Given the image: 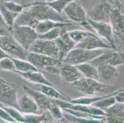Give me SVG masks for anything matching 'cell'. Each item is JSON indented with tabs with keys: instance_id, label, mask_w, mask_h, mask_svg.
<instances>
[{
	"instance_id": "obj_1",
	"label": "cell",
	"mask_w": 124,
	"mask_h": 123,
	"mask_svg": "<svg viewBox=\"0 0 124 123\" xmlns=\"http://www.w3.org/2000/svg\"><path fill=\"white\" fill-rule=\"evenodd\" d=\"M25 7L27 9L20 14L14 25L31 27L36 22L46 20L73 23L64 14L57 12L44 2H33Z\"/></svg>"
},
{
	"instance_id": "obj_2",
	"label": "cell",
	"mask_w": 124,
	"mask_h": 123,
	"mask_svg": "<svg viewBox=\"0 0 124 123\" xmlns=\"http://www.w3.org/2000/svg\"><path fill=\"white\" fill-rule=\"evenodd\" d=\"M71 86L88 96H101L109 94L114 91L112 86L100 81L82 77Z\"/></svg>"
},
{
	"instance_id": "obj_3",
	"label": "cell",
	"mask_w": 124,
	"mask_h": 123,
	"mask_svg": "<svg viewBox=\"0 0 124 123\" xmlns=\"http://www.w3.org/2000/svg\"><path fill=\"white\" fill-rule=\"evenodd\" d=\"M26 60L42 73L49 72L54 74H58L59 66L62 64L57 58L29 52H28L26 57Z\"/></svg>"
},
{
	"instance_id": "obj_4",
	"label": "cell",
	"mask_w": 124,
	"mask_h": 123,
	"mask_svg": "<svg viewBox=\"0 0 124 123\" xmlns=\"http://www.w3.org/2000/svg\"><path fill=\"white\" fill-rule=\"evenodd\" d=\"M105 49L86 50L74 47L63 59L62 64L77 66L85 63L90 62L96 57L101 56Z\"/></svg>"
},
{
	"instance_id": "obj_5",
	"label": "cell",
	"mask_w": 124,
	"mask_h": 123,
	"mask_svg": "<svg viewBox=\"0 0 124 123\" xmlns=\"http://www.w3.org/2000/svg\"><path fill=\"white\" fill-rule=\"evenodd\" d=\"M62 13L70 21L78 25L82 26L87 31L96 35L92 27L88 22L86 11L77 1L72 2L66 6L63 9Z\"/></svg>"
},
{
	"instance_id": "obj_6",
	"label": "cell",
	"mask_w": 124,
	"mask_h": 123,
	"mask_svg": "<svg viewBox=\"0 0 124 123\" xmlns=\"http://www.w3.org/2000/svg\"><path fill=\"white\" fill-rule=\"evenodd\" d=\"M11 35L16 41L27 51L38 38V35L34 29L27 25H14Z\"/></svg>"
},
{
	"instance_id": "obj_7",
	"label": "cell",
	"mask_w": 124,
	"mask_h": 123,
	"mask_svg": "<svg viewBox=\"0 0 124 123\" xmlns=\"http://www.w3.org/2000/svg\"><path fill=\"white\" fill-rule=\"evenodd\" d=\"M18 90L17 85L0 78V103L6 107H12L19 109Z\"/></svg>"
},
{
	"instance_id": "obj_8",
	"label": "cell",
	"mask_w": 124,
	"mask_h": 123,
	"mask_svg": "<svg viewBox=\"0 0 124 123\" xmlns=\"http://www.w3.org/2000/svg\"><path fill=\"white\" fill-rule=\"evenodd\" d=\"M0 48L11 58L26 60L28 51L23 49L16 41L12 35H0Z\"/></svg>"
},
{
	"instance_id": "obj_9",
	"label": "cell",
	"mask_w": 124,
	"mask_h": 123,
	"mask_svg": "<svg viewBox=\"0 0 124 123\" xmlns=\"http://www.w3.org/2000/svg\"><path fill=\"white\" fill-rule=\"evenodd\" d=\"M27 51L57 59L59 57L58 49L54 41L45 40L38 38L30 46Z\"/></svg>"
},
{
	"instance_id": "obj_10",
	"label": "cell",
	"mask_w": 124,
	"mask_h": 123,
	"mask_svg": "<svg viewBox=\"0 0 124 123\" xmlns=\"http://www.w3.org/2000/svg\"><path fill=\"white\" fill-rule=\"evenodd\" d=\"M88 22L91 25L96 35L110 45L114 50L119 51L115 43L114 33L110 23L102 22H96L88 19Z\"/></svg>"
},
{
	"instance_id": "obj_11",
	"label": "cell",
	"mask_w": 124,
	"mask_h": 123,
	"mask_svg": "<svg viewBox=\"0 0 124 123\" xmlns=\"http://www.w3.org/2000/svg\"><path fill=\"white\" fill-rule=\"evenodd\" d=\"M90 63L96 67L100 65H109L117 67L124 65V54L114 49H108V51H104L101 56L94 58Z\"/></svg>"
},
{
	"instance_id": "obj_12",
	"label": "cell",
	"mask_w": 124,
	"mask_h": 123,
	"mask_svg": "<svg viewBox=\"0 0 124 123\" xmlns=\"http://www.w3.org/2000/svg\"><path fill=\"white\" fill-rule=\"evenodd\" d=\"M114 6L107 1H103L93 7L87 14L88 19L96 22L109 23L110 14Z\"/></svg>"
},
{
	"instance_id": "obj_13",
	"label": "cell",
	"mask_w": 124,
	"mask_h": 123,
	"mask_svg": "<svg viewBox=\"0 0 124 123\" xmlns=\"http://www.w3.org/2000/svg\"><path fill=\"white\" fill-rule=\"evenodd\" d=\"M64 85H72L83 77L76 66L61 64L59 66V73Z\"/></svg>"
},
{
	"instance_id": "obj_14",
	"label": "cell",
	"mask_w": 124,
	"mask_h": 123,
	"mask_svg": "<svg viewBox=\"0 0 124 123\" xmlns=\"http://www.w3.org/2000/svg\"><path fill=\"white\" fill-rule=\"evenodd\" d=\"M109 23L112 27L114 35H116L122 42H124V12L121 9L117 7H114L110 14Z\"/></svg>"
},
{
	"instance_id": "obj_15",
	"label": "cell",
	"mask_w": 124,
	"mask_h": 123,
	"mask_svg": "<svg viewBox=\"0 0 124 123\" xmlns=\"http://www.w3.org/2000/svg\"><path fill=\"white\" fill-rule=\"evenodd\" d=\"M75 47L86 50L96 49H114L109 44L95 34H91L82 41L77 44Z\"/></svg>"
},
{
	"instance_id": "obj_16",
	"label": "cell",
	"mask_w": 124,
	"mask_h": 123,
	"mask_svg": "<svg viewBox=\"0 0 124 123\" xmlns=\"http://www.w3.org/2000/svg\"><path fill=\"white\" fill-rule=\"evenodd\" d=\"M58 49V59L62 62L69 52L75 47L76 43L69 36L67 31L62 33L57 39L54 40Z\"/></svg>"
},
{
	"instance_id": "obj_17",
	"label": "cell",
	"mask_w": 124,
	"mask_h": 123,
	"mask_svg": "<svg viewBox=\"0 0 124 123\" xmlns=\"http://www.w3.org/2000/svg\"><path fill=\"white\" fill-rule=\"evenodd\" d=\"M23 89L25 93L29 94L30 96L33 98L38 107L50 110L52 107H53L56 105V103L54 99L48 97L40 91L33 89L31 88L27 87L26 85H23Z\"/></svg>"
},
{
	"instance_id": "obj_18",
	"label": "cell",
	"mask_w": 124,
	"mask_h": 123,
	"mask_svg": "<svg viewBox=\"0 0 124 123\" xmlns=\"http://www.w3.org/2000/svg\"><path fill=\"white\" fill-rule=\"evenodd\" d=\"M71 26L79 25L74 23H65V22H57V21H53L51 20H46L36 22L31 26V27L34 29L38 35H43L55 28H57V27L67 28Z\"/></svg>"
},
{
	"instance_id": "obj_19",
	"label": "cell",
	"mask_w": 124,
	"mask_h": 123,
	"mask_svg": "<svg viewBox=\"0 0 124 123\" xmlns=\"http://www.w3.org/2000/svg\"><path fill=\"white\" fill-rule=\"evenodd\" d=\"M98 72L100 81L103 83V81L109 80H116L119 75L118 67L109 65H100L96 66Z\"/></svg>"
},
{
	"instance_id": "obj_20",
	"label": "cell",
	"mask_w": 124,
	"mask_h": 123,
	"mask_svg": "<svg viewBox=\"0 0 124 123\" xmlns=\"http://www.w3.org/2000/svg\"><path fill=\"white\" fill-rule=\"evenodd\" d=\"M14 73L17 74L22 78L27 80L30 83H34L38 85H47L54 87V86L52 84L49 80L45 78L42 72H27V73L14 72Z\"/></svg>"
},
{
	"instance_id": "obj_21",
	"label": "cell",
	"mask_w": 124,
	"mask_h": 123,
	"mask_svg": "<svg viewBox=\"0 0 124 123\" xmlns=\"http://www.w3.org/2000/svg\"><path fill=\"white\" fill-rule=\"evenodd\" d=\"M19 109L25 113H35L38 110V106L33 99L25 93L18 99Z\"/></svg>"
},
{
	"instance_id": "obj_22",
	"label": "cell",
	"mask_w": 124,
	"mask_h": 123,
	"mask_svg": "<svg viewBox=\"0 0 124 123\" xmlns=\"http://www.w3.org/2000/svg\"><path fill=\"white\" fill-rule=\"evenodd\" d=\"M38 86L40 92L52 99L67 101L70 99L68 95L57 90L55 87L47 85H38Z\"/></svg>"
},
{
	"instance_id": "obj_23",
	"label": "cell",
	"mask_w": 124,
	"mask_h": 123,
	"mask_svg": "<svg viewBox=\"0 0 124 123\" xmlns=\"http://www.w3.org/2000/svg\"><path fill=\"white\" fill-rule=\"evenodd\" d=\"M0 13L6 25L7 26L9 32L11 34L13 30V27L15 24L16 20L20 14L8 11L3 4H0Z\"/></svg>"
},
{
	"instance_id": "obj_24",
	"label": "cell",
	"mask_w": 124,
	"mask_h": 123,
	"mask_svg": "<svg viewBox=\"0 0 124 123\" xmlns=\"http://www.w3.org/2000/svg\"><path fill=\"white\" fill-rule=\"evenodd\" d=\"M76 66L80 72L82 73L83 77L100 81L97 68L90 62L80 64L77 65Z\"/></svg>"
},
{
	"instance_id": "obj_25",
	"label": "cell",
	"mask_w": 124,
	"mask_h": 123,
	"mask_svg": "<svg viewBox=\"0 0 124 123\" xmlns=\"http://www.w3.org/2000/svg\"><path fill=\"white\" fill-rule=\"evenodd\" d=\"M16 70L14 72H21V73H27L32 72H40L35 66H33L29 62L26 60L19 59V58H12Z\"/></svg>"
},
{
	"instance_id": "obj_26",
	"label": "cell",
	"mask_w": 124,
	"mask_h": 123,
	"mask_svg": "<svg viewBox=\"0 0 124 123\" xmlns=\"http://www.w3.org/2000/svg\"><path fill=\"white\" fill-rule=\"evenodd\" d=\"M67 33L70 38L74 41L76 44L82 41L87 36L91 35V34H94L87 30H70V31H67Z\"/></svg>"
},
{
	"instance_id": "obj_27",
	"label": "cell",
	"mask_w": 124,
	"mask_h": 123,
	"mask_svg": "<svg viewBox=\"0 0 124 123\" xmlns=\"http://www.w3.org/2000/svg\"><path fill=\"white\" fill-rule=\"evenodd\" d=\"M66 31H67V28H60V27H57V28L52 29L50 31L45 33L43 34V35H38V38L45 39V40L54 41L62 33H63Z\"/></svg>"
},
{
	"instance_id": "obj_28",
	"label": "cell",
	"mask_w": 124,
	"mask_h": 123,
	"mask_svg": "<svg viewBox=\"0 0 124 123\" xmlns=\"http://www.w3.org/2000/svg\"><path fill=\"white\" fill-rule=\"evenodd\" d=\"M77 1L78 0H57L56 1L52 2V3H45V2L44 3L51 7L52 8L57 12H59V13H62L63 9L65 8L66 6L72 2Z\"/></svg>"
},
{
	"instance_id": "obj_29",
	"label": "cell",
	"mask_w": 124,
	"mask_h": 123,
	"mask_svg": "<svg viewBox=\"0 0 124 123\" xmlns=\"http://www.w3.org/2000/svg\"><path fill=\"white\" fill-rule=\"evenodd\" d=\"M3 4L8 11L18 14H20L25 9L24 6L21 3H17L13 1H7Z\"/></svg>"
},
{
	"instance_id": "obj_30",
	"label": "cell",
	"mask_w": 124,
	"mask_h": 123,
	"mask_svg": "<svg viewBox=\"0 0 124 123\" xmlns=\"http://www.w3.org/2000/svg\"><path fill=\"white\" fill-rule=\"evenodd\" d=\"M0 70L5 72H14L15 66L11 57H6L0 60Z\"/></svg>"
},
{
	"instance_id": "obj_31",
	"label": "cell",
	"mask_w": 124,
	"mask_h": 123,
	"mask_svg": "<svg viewBox=\"0 0 124 123\" xmlns=\"http://www.w3.org/2000/svg\"><path fill=\"white\" fill-rule=\"evenodd\" d=\"M114 97L117 103H124V89H122L121 91H119V92H118L116 95H115Z\"/></svg>"
},
{
	"instance_id": "obj_32",
	"label": "cell",
	"mask_w": 124,
	"mask_h": 123,
	"mask_svg": "<svg viewBox=\"0 0 124 123\" xmlns=\"http://www.w3.org/2000/svg\"><path fill=\"white\" fill-rule=\"evenodd\" d=\"M0 118H3L6 121H12V119L10 116L1 107H0Z\"/></svg>"
},
{
	"instance_id": "obj_33",
	"label": "cell",
	"mask_w": 124,
	"mask_h": 123,
	"mask_svg": "<svg viewBox=\"0 0 124 123\" xmlns=\"http://www.w3.org/2000/svg\"><path fill=\"white\" fill-rule=\"evenodd\" d=\"M10 33L6 27L0 24V35H8Z\"/></svg>"
},
{
	"instance_id": "obj_34",
	"label": "cell",
	"mask_w": 124,
	"mask_h": 123,
	"mask_svg": "<svg viewBox=\"0 0 124 123\" xmlns=\"http://www.w3.org/2000/svg\"><path fill=\"white\" fill-rule=\"evenodd\" d=\"M117 7L122 11V7H124V0H114Z\"/></svg>"
},
{
	"instance_id": "obj_35",
	"label": "cell",
	"mask_w": 124,
	"mask_h": 123,
	"mask_svg": "<svg viewBox=\"0 0 124 123\" xmlns=\"http://www.w3.org/2000/svg\"><path fill=\"white\" fill-rule=\"evenodd\" d=\"M34 1L35 0H21V4H22L24 6V8H25L27 6L33 3Z\"/></svg>"
},
{
	"instance_id": "obj_36",
	"label": "cell",
	"mask_w": 124,
	"mask_h": 123,
	"mask_svg": "<svg viewBox=\"0 0 124 123\" xmlns=\"http://www.w3.org/2000/svg\"><path fill=\"white\" fill-rule=\"evenodd\" d=\"M6 57H11L7 53H6L3 49L0 48V60Z\"/></svg>"
},
{
	"instance_id": "obj_37",
	"label": "cell",
	"mask_w": 124,
	"mask_h": 123,
	"mask_svg": "<svg viewBox=\"0 0 124 123\" xmlns=\"http://www.w3.org/2000/svg\"><path fill=\"white\" fill-rule=\"evenodd\" d=\"M57 0H45V3H52V2H54V1H56Z\"/></svg>"
},
{
	"instance_id": "obj_38",
	"label": "cell",
	"mask_w": 124,
	"mask_h": 123,
	"mask_svg": "<svg viewBox=\"0 0 124 123\" xmlns=\"http://www.w3.org/2000/svg\"><path fill=\"white\" fill-rule=\"evenodd\" d=\"M7 1H8V0H0V4H3V3H5Z\"/></svg>"
}]
</instances>
